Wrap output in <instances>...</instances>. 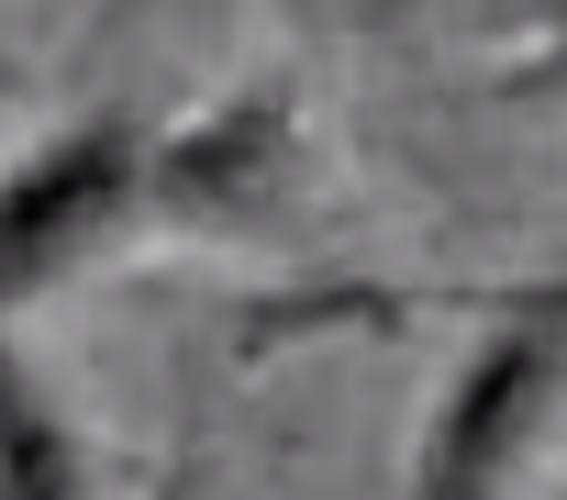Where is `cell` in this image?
I'll list each match as a JSON object with an SVG mask.
<instances>
[{
  "mask_svg": "<svg viewBox=\"0 0 567 500\" xmlns=\"http://www.w3.org/2000/svg\"><path fill=\"white\" fill-rule=\"evenodd\" d=\"M545 290H556V301H567V279H545Z\"/></svg>",
  "mask_w": 567,
  "mask_h": 500,
  "instance_id": "cell-7",
  "label": "cell"
},
{
  "mask_svg": "<svg viewBox=\"0 0 567 500\" xmlns=\"http://www.w3.org/2000/svg\"><path fill=\"white\" fill-rule=\"evenodd\" d=\"M0 500H101V445L34 378V356L12 345V323H0Z\"/></svg>",
  "mask_w": 567,
  "mask_h": 500,
  "instance_id": "cell-4",
  "label": "cell"
},
{
  "mask_svg": "<svg viewBox=\"0 0 567 500\" xmlns=\"http://www.w3.org/2000/svg\"><path fill=\"white\" fill-rule=\"evenodd\" d=\"M145 500H200V456H167V467H156V489H145Z\"/></svg>",
  "mask_w": 567,
  "mask_h": 500,
  "instance_id": "cell-6",
  "label": "cell"
},
{
  "mask_svg": "<svg viewBox=\"0 0 567 500\" xmlns=\"http://www.w3.org/2000/svg\"><path fill=\"white\" fill-rule=\"evenodd\" d=\"M301 200V90L245 79L178 123H156L145 233H267Z\"/></svg>",
  "mask_w": 567,
  "mask_h": 500,
  "instance_id": "cell-3",
  "label": "cell"
},
{
  "mask_svg": "<svg viewBox=\"0 0 567 500\" xmlns=\"http://www.w3.org/2000/svg\"><path fill=\"white\" fill-rule=\"evenodd\" d=\"M501 101L523 112H567V0H534L512 56H501Z\"/></svg>",
  "mask_w": 567,
  "mask_h": 500,
  "instance_id": "cell-5",
  "label": "cell"
},
{
  "mask_svg": "<svg viewBox=\"0 0 567 500\" xmlns=\"http://www.w3.org/2000/svg\"><path fill=\"white\" fill-rule=\"evenodd\" d=\"M412 301L467 312V345L412 445V500H512V478L567 434V301L545 279H478Z\"/></svg>",
  "mask_w": 567,
  "mask_h": 500,
  "instance_id": "cell-1",
  "label": "cell"
},
{
  "mask_svg": "<svg viewBox=\"0 0 567 500\" xmlns=\"http://www.w3.org/2000/svg\"><path fill=\"white\" fill-rule=\"evenodd\" d=\"M145 167H156L145 112H79L0 167V323L45 312L68 279H90L145 233Z\"/></svg>",
  "mask_w": 567,
  "mask_h": 500,
  "instance_id": "cell-2",
  "label": "cell"
}]
</instances>
